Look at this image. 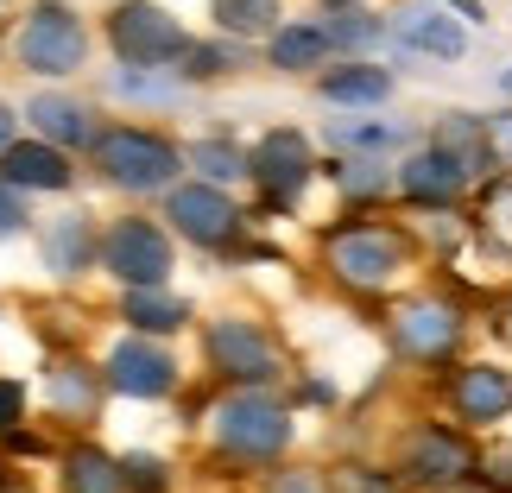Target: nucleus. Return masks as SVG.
<instances>
[{
    "label": "nucleus",
    "instance_id": "obj_1",
    "mask_svg": "<svg viewBox=\"0 0 512 493\" xmlns=\"http://www.w3.org/2000/svg\"><path fill=\"white\" fill-rule=\"evenodd\" d=\"M323 260L348 291H386L405 272L411 247H405V234L386 228V222H354V228H336L323 241Z\"/></svg>",
    "mask_w": 512,
    "mask_h": 493
},
{
    "label": "nucleus",
    "instance_id": "obj_2",
    "mask_svg": "<svg viewBox=\"0 0 512 493\" xmlns=\"http://www.w3.org/2000/svg\"><path fill=\"white\" fill-rule=\"evenodd\" d=\"M291 443V411L266 392H234L215 405V449L241 462H272Z\"/></svg>",
    "mask_w": 512,
    "mask_h": 493
},
{
    "label": "nucleus",
    "instance_id": "obj_3",
    "mask_svg": "<svg viewBox=\"0 0 512 493\" xmlns=\"http://www.w3.org/2000/svg\"><path fill=\"white\" fill-rule=\"evenodd\" d=\"M95 171L108 177V184H121L133 196H146V190H171V177H177V146L159 140V133H146V127H114L95 140Z\"/></svg>",
    "mask_w": 512,
    "mask_h": 493
},
{
    "label": "nucleus",
    "instance_id": "obj_4",
    "mask_svg": "<svg viewBox=\"0 0 512 493\" xmlns=\"http://www.w3.org/2000/svg\"><path fill=\"white\" fill-rule=\"evenodd\" d=\"M13 57H19V70H32V76H70V70H83V57H89V32L70 7H32L19 38H13Z\"/></svg>",
    "mask_w": 512,
    "mask_h": 493
},
{
    "label": "nucleus",
    "instance_id": "obj_5",
    "mask_svg": "<svg viewBox=\"0 0 512 493\" xmlns=\"http://www.w3.org/2000/svg\"><path fill=\"white\" fill-rule=\"evenodd\" d=\"M108 45L121 51V64L159 70V64H177L190 51V32L165 7H152V0H127V7L108 13Z\"/></svg>",
    "mask_w": 512,
    "mask_h": 493
},
{
    "label": "nucleus",
    "instance_id": "obj_6",
    "mask_svg": "<svg viewBox=\"0 0 512 493\" xmlns=\"http://www.w3.org/2000/svg\"><path fill=\"white\" fill-rule=\"evenodd\" d=\"M102 266L114 272L121 285H165L171 272V234L146 215H127L102 234Z\"/></svg>",
    "mask_w": 512,
    "mask_h": 493
},
{
    "label": "nucleus",
    "instance_id": "obj_7",
    "mask_svg": "<svg viewBox=\"0 0 512 493\" xmlns=\"http://www.w3.org/2000/svg\"><path fill=\"white\" fill-rule=\"evenodd\" d=\"M165 222L184 234L196 247H228L234 234H241V209H234V196L222 184H171L165 196Z\"/></svg>",
    "mask_w": 512,
    "mask_h": 493
},
{
    "label": "nucleus",
    "instance_id": "obj_8",
    "mask_svg": "<svg viewBox=\"0 0 512 493\" xmlns=\"http://www.w3.org/2000/svg\"><path fill=\"white\" fill-rule=\"evenodd\" d=\"M209 361L228 373V380H247V386H266L279 380V348H272V335L247 317H222L209 323Z\"/></svg>",
    "mask_w": 512,
    "mask_h": 493
},
{
    "label": "nucleus",
    "instance_id": "obj_9",
    "mask_svg": "<svg viewBox=\"0 0 512 493\" xmlns=\"http://www.w3.org/2000/svg\"><path fill=\"white\" fill-rule=\"evenodd\" d=\"M310 140L298 127H272L260 146H253V177H260V190H266V203L272 209H291L304 196V184H310Z\"/></svg>",
    "mask_w": 512,
    "mask_h": 493
},
{
    "label": "nucleus",
    "instance_id": "obj_10",
    "mask_svg": "<svg viewBox=\"0 0 512 493\" xmlns=\"http://www.w3.org/2000/svg\"><path fill=\"white\" fill-rule=\"evenodd\" d=\"M108 386L127 392V399H165L177 386V361L152 335H127V342L108 354Z\"/></svg>",
    "mask_w": 512,
    "mask_h": 493
},
{
    "label": "nucleus",
    "instance_id": "obj_11",
    "mask_svg": "<svg viewBox=\"0 0 512 493\" xmlns=\"http://www.w3.org/2000/svg\"><path fill=\"white\" fill-rule=\"evenodd\" d=\"M468 177H475V171H468V159L437 140V146H418V152L399 165V190L411 196V203H456Z\"/></svg>",
    "mask_w": 512,
    "mask_h": 493
},
{
    "label": "nucleus",
    "instance_id": "obj_12",
    "mask_svg": "<svg viewBox=\"0 0 512 493\" xmlns=\"http://www.w3.org/2000/svg\"><path fill=\"white\" fill-rule=\"evenodd\" d=\"M392 342H399V354H411V361H443V354L462 342V323H456V310H449V304L424 298V304H405L399 310Z\"/></svg>",
    "mask_w": 512,
    "mask_h": 493
},
{
    "label": "nucleus",
    "instance_id": "obj_13",
    "mask_svg": "<svg viewBox=\"0 0 512 493\" xmlns=\"http://www.w3.org/2000/svg\"><path fill=\"white\" fill-rule=\"evenodd\" d=\"M0 184H13V190H70V159H64V146H51V140H26V146H7L0 152Z\"/></svg>",
    "mask_w": 512,
    "mask_h": 493
},
{
    "label": "nucleus",
    "instance_id": "obj_14",
    "mask_svg": "<svg viewBox=\"0 0 512 493\" xmlns=\"http://www.w3.org/2000/svg\"><path fill=\"white\" fill-rule=\"evenodd\" d=\"M468 443L456 437V430H418L411 437V456H405V475L411 481H430V487H449L468 475Z\"/></svg>",
    "mask_w": 512,
    "mask_h": 493
},
{
    "label": "nucleus",
    "instance_id": "obj_15",
    "mask_svg": "<svg viewBox=\"0 0 512 493\" xmlns=\"http://www.w3.org/2000/svg\"><path fill=\"white\" fill-rule=\"evenodd\" d=\"M26 121H32L38 140H51V146H95V114L83 102H70V95H32Z\"/></svg>",
    "mask_w": 512,
    "mask_h": 493
},
{
    "label": "nucleus",
    "instance_id": "obj_16",
    "mask_svg": "<svg viewBox=\"0 0 512 493\" xmlns=\"http://www.w3.org/2000/svg\"><path fill=\"white\" fill-rule=\"evenodd\" d=\"M95 260H102V241H95L89 215H64V222H51V234H45V266L57 272V279H83Z\"/></svg>",
    "mask_w": 512,
    "mask_h": 493
},
{
    "label": "nucleus",
    "instance_id": "obj_17",
    "mask_svg": "<svg viewBox=\"0 0 512 493\" xmlns=\"http://www.w3.org/2000/svg\"><path fill=\"white\" fill-rule=\"evenodd\" d=\"M399 38H405L411 51H424V57H443V64H456V57L468 51V32L443 7H411V13H399Z\"/></svg>",
    "mask_w": 512,
    "mask_h": 493
},
{
    "label": "nucleus",
    "instance_id": "obj_18",
    "mask_svg": "<svg viewBox=\"0 0 512 493\" xmlns=\"http://www.w3.org/2000/svg\"><path fill=\"white\" fill-rule=\"evenodd\" d=\"M456 411H462V424H494L512 411V380L500 367H468L456 373Z\"/></svg>",
    "mask_w": 512,
    "mask_h": 493
},
{
    "label": "nucleus",
    "instance_id": "obj_19",
    "mask_svg": "<svg viewBox=\"0 0 512 493\" xmlns=\"http://www.w3.org/2000/svg\"><path fill=\"white\" fill-rule=\"evenodd\" d=\"M121 317L140 329V335H177V329L190 323V304H184V298H171L165 285H127Z\"/></svg>",
    "mask_w": 512,
    "mask_h": 493
},
{
    "label": "nucleus",
    "instance_id": "obj_20",
    "mask_svg": "<svg viewBox=\"0 0 512 493\" xmlns=\"http://www.w3.org/2000/svg\"><path fill=\"white\" fill-rule=\"evenodd\" d=\"M329 51H336V45H329V26H310V19L279 26V32H272V45H266L272 70H323Z\"/></svg>",
    "mask_w": 512,
    "mask_h": 493
},
{
    "label": "nucleus",
    "instance_id": "obj_21",
    "mask_svg": "<svg viewBox=\"0 0 512 493\" xmlns=\"http://www.w3.org/2000/svg\"><path fill=\"white\" fill-rule=\"evenodd\" d=\"M317 89H323V102H336V108H380L392 95V76L380 64H342V70H329Z\"/></svg>",
    "mask_w": 512,
    "mask_h": 493
},
{
    "label": "nucleus",
    "instance_id": "obj_22",
    "mask_svg": "<svg viewBox=\"0 0 512 493\" xmlns=\"http://www.w3.org/2000/svg\"><path fill=\"white\" fill-rule=\"evenodd\" d=\"M64 493H127V468L102 449H70L64 456Z\"/></svg>",
    "mask_w": 512,
    "mask_h": 493
},
{
    "label": "nucleus",
    "instance_id": "obj_23",
    "mask_svg": "<svg viewBox=\"0 0 512 493\" xmlns=\"http://www.w3.org/2000/svg\"><path fill=\"white\" fill-rule=\"evenodd\" d=\"M51 405H57V418H95V405H102V386L89 380V367H70V361H57L51 367Z\"/></svg>",
    "mask_w": 512,
    "mask_h": 493
},
{
    "label": "nucleus",
    "instance_id": "obj_24",
    "mask_svg": "<svg viewBox=\"0 0 512 493\" xmlns=\"http://www.w3.org/2000/svg\"><path fill=\"white\" fill-rule=\"evenodd\" d=\"M285 7L279 0H215V26L234 32V38H253V32H279Z\"/></svg>",
    "mask_w": 512,
    "mask_h": 493
},
{
    "label": "nucleus",
    "instance_id": "obj_25",
    "mask_svg": "<svg viewBox=\"0 0 512 493\" xmlns=\"http://www.w3.org/2000/svg\"><path fill=\"white\" fill-rule=\"evenodd\" d=\"M190 165L209 177V184H234V177H253V152H241L234 140H196Z\"/></svg>",
    "mask_w": 512,
    "mask_h": 493
},
{
    "label": "nucleus",
    "instance_id": "obj_26",
    "mask_svg": "<svg viewBox=\"0 0 512 493\" xmlns=\"http://www.w3.org/2000/svg\"><path fill=\"white\" fill-rule=\"evenodd\" d=\"M380 38H386V19H373V13L336 7V19H329V45L336 51H367V45H380Z\"/></svg>",
    "mask_w": 512,
    "mask_h": 493
},
{
    "label": "nucleus",
    "instance_id": "obj_27",
    "mask_svg": "<svg viewBox=\"0 0 512 493\" xmlns=\"http://www.w3.org/2000/svg\"><path fill=\"white\" fill-rule=\"evenodd\" d=\"M329 140L348 146V152H386V146H399V127H386V121H348V127L329 133Z\"/></svg>",
    "mask_w": 512,
    "mask_h": 493
},
{
    "label": "nucleus",
    "instance_id": "obj_28",
    "mask_svg": "<svg viewBox=\"0 0 512 493\" xmlns=\"http://www.w3.org/2000/svg\"><path fill=\"white\" fill-rule=\"evenodd\" d=\"M234 70V51H222V45H190L184 51V76L190 83H209V76H228Z\"/></svg>",
    "mask_w": 512,
    "mask_h": 493
},
{
    "label": "nucleus",
    "instance_id": "obj_29",
    "mask_svg": "<svg viewBox=\"0 0 512 493\" xmlns=\"http://www.w3.org/2000/svg\"><path fill=\"white\" fill-rule=\"evenodd\" d=\"M121 468H127V487H146V493L165 487V462L159 456H121Z\"/></svg>",
    "mask_w": 512,
    "mask_h": 493
},
{
    "label": "nucleus",
    "instance_id": "obj_30",
    "mask_svg": "<svg viewBox=\"0 0 512 493\" xmlns=\"http://www.w3.org/2000/svg\"><path fill=\"white\" fill-rule=\"evenodd\" d=\"M19 418H26V386H19V380H0V437H13Z\"/></svg>",
    "mask_w": 512,
    "mask_h": 493
},
{
    "label": "nucleus",
    "instance_id": "obj_31",
    "mask_svg": "<svg viewBox=\"0 0 512 493\" xmlns=\"http://www.w3.org/2000/svg\"><path fill=\"white\" fill-rule=\"evenodd\" d=\"M336 177H342V190H354V196H373V190H386L380 165H336Z\"/></svg>",
    "mask_w": 512,
    "mask_h": 493
},
{
    "label": "nucleus",
    "instance_id": "obj_32",
    "mask_svg": "<svg viewBox=\"0 0 512 493\" xmlns=\"http://www.w3.org/2000/svg\"><path fill=\"white\" fill-rule=\"evenodd\" d=\"M19 228H26V203H19L13 184H0V241H7V234H19Z\"/></svg>",
    "mask_w": 512,
    "mask_h": 493
},
{
    "label": "nucleus",
    "instance_id": "obj_33",
    "mask_svg": "<svg viewBox=\"0 0 512 493\" xmlns=\"http://www.w3.org/2000/svg\"><path fill=\"white\" fill-rule=\"evenodd\" d=\"M272 493H329V481L310 468H291V475H272Z\"/></svg>",
    "mask_w": 512,
    "mask_h": 493
},
{
    "label": "nucleus",
    "instance_id": "obj_34",
    "mask_svg": "<svg viewBox=\"0 0 512 493\" xmlns=\"http://www.w3.org/2000/svg\"><path fill=\"white\" fill-rule=\"evenodd\" d=\"M342 487H348V493H392L386 481H373V475H361V468H348V475H342Z\"/></svg>",
    "mask_w": 512,
    "mask_h": 493
},
{
    "label": "nucleus",
    "instance_id": "obj_35",
    "mask_svg": "<svg viewBox=\"0 0 512 493\" xmlns=\"http://www.w3.org/2000/svg\"><path fill=\"white\" fill-rule=\"evenodd\" d=\"M487 127H494V146H500L506 159H512V114H494V121H487Z\"/></svg>",
    "mask_w": 512,
    "mask_h": 493
},
{
    "label": "nucleus",
    "instance_id": "obj_36",
    "mask_svg": "<svg viewBox=\"0 0 512 493\" xmlns=\"http://www.w3.org/2000/svg\"><path fill=\"white\" fill-rule=\"evenodd\" d=\"M13 127H19V121H13V108H7V102H0V152H7V146H13Z\"/></svg>",
    "mask_w": 512,
    "mask_h": 493
},
{
    "label": "nucleus",
    "instance_id": "obj_37",
    "mask_svg": "<svg viewBox=\"0 0 512 493\" xmlns=\"http://www.w3.org/2000/svg\"><path fill=\"white\" fill-rule=\"evenodd\" d=\"M443 7H456L462 19H487V13H481V0H443Z\"/></svg>",
    "mask_w": 512,
    "mask_h": 493
},
{
    "label": "nucleus",
    "instance_id": "obj_38",
    "mask_svg": "<svg viewBox=\"0 0 512 493\" xmlns=\"http://www.w3.org/2000/svg\"><path fill=\"white\" fill-rule=\"evenodd\" d=\"M500 89H506V95H512V70H506V76H500Z\"/></svg>",
    "mask_w": 512,
    "mask_h": 493
},
{
    "label": "nucleus",
    "instance_id": "obj_39",
    "mask_svg": "<svg viewBox=\"0 0 512 493\" xmlns=\"http://www.w3.org/2000/svg\"><path fill=\"white\" fill-rule=\"evenodd\" d=\"M323 7H354V0H323Z\"/></svg>",
    "mask_w": 512,
    "mask_h": 493
},
{
    "label": "nucleus",
    "instance_id": "obj_40",
    "mask_svg": "<svg viewBox=\"0 0 512 493\" xmlns=\"http://www.w3.org/2000/svg\"><path fill=\"white\" fill-rule=\"evenodd\" d=\"M506 335H512V310H506Z\"/></svg>",
    "mask_w": 512,
    "mask_h": 493
}]
</instances>
